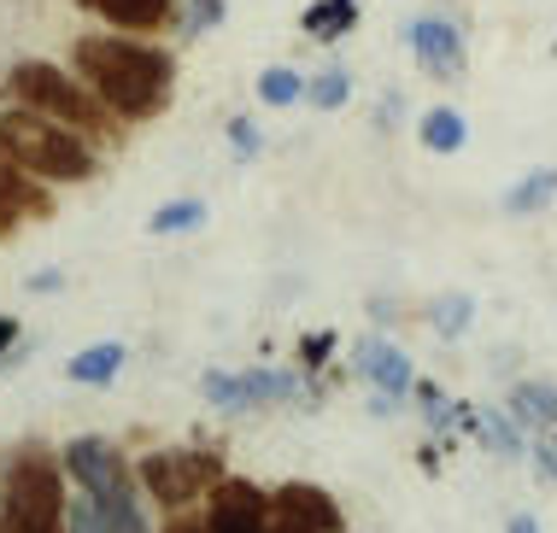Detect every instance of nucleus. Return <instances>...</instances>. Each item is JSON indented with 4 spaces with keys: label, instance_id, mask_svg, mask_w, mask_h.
<instances>
[{
    "label": "nucleus",
    "instance_id": "1",
    "mask_svg": "<svg viewBox=\"0 0 557 533\" xmlns=\"http://www.w3.org/2000/svg\"><path fill=\"white\" fill-rule=\"evenodd\" d=\"M71 71L112 106L124 124H153L176 100V59L124 29H100L71 48Z\"/></svg>",
    "mask_w": 557,
    "mask_h": 533
},
{
    "label": "nucleus",
    "instance_id": "2",
    "mask_svg": "<svg viewBox=\"0 0 557 533\" xmlns=\"http://www.w3.org/2000/svg\"><path fill=\"white\" fill-rule=\"evenodd\" d=\"M0 100L29 106V112L53 117V124H71L77 135H88V141H107L112 117H117L77 71L65 76V65H48V59H18V65L7 71V83H0Z\"/></svg>",
    "mask_w": 557,
    "mask_h": 533
},
{
    "label": "nucleus",
    "instance_id": "3",
    "mask_svg": "<svg viewBox=\"0 0 557 533\" xmlns=\"http://www.w3.org/2000/svg\"><path fill=\"white\" fill-rule=\"evenodd\" d=\"M0 147L24 164L36 182H88L100 171V152L71 124L29 112V106H0Z\"/></svg>",
    "mask_w": 557,
    "mask_h": 533
},
{
    "label": "nucleus",
    "instance_id": "4",
    "mask_svg": "<svg viewBox=\"0 0 557 533\" xmlns=\"http://www.w3.org/2000/svg\"><path fill=\"white\" fill-rule=\"evenodd\" d=\"M65 475L41 446H12L0 463V533H65Z\"/></svg>",
    "mask_w": 557,
    "mask_h": 533
},
{
    "label": "nucleus",
    "instance_id": "5",
    "mask_svg": "<svg viewBox=\"0 0 557 533\" xmlns=\"http://www.w3.org/2000/svg\"><path fill=\"white\" fill-rule=\"evenodd\" d=\"M141 486L159 498L164 510H183V505H194V498H206V493H218V486H223V457L200 451V446L153 451L141 463Z\"/></svg>",
    "mask_w": 557,
    "mask_h": 533
},
{
    "label": "nucleus",
    "instance_id": "6",
    "mask_svg": "<svg viewBox=\"0 0 557 533\" xmlns=\"http://www.w3.org/2000/svg\"><path fill=\"white\" fill-rule=\"evenodd\" d=\"M405 48L423 65V76L434 83H458L470 71V41H463V24L458 18H441V12H423V18L405 24Z\"/></svg>",
    "mask_w": 557,
    "mask_h": 533
},
{
    "label": "nucleus",
    "instance_id": "7",
    "mask_svg": "<svg viewBox=\"0 0 557 533\" xmlns=\"http://www.w3.org/2000/svg\"><path fill=\"white\" fill-rule=\"evenodd\" d=\"M270 533H346V516L323 486L288 481L270 493Z\"/></svg>",
    "mask_w": 557,
    "mask_h": 533
},
{
    "label": "nucleus",
    "instance_id": "8",
    "mask_svg": "<svg viewBox=\"0 0 557 533\" xmlns=\"http://www.w3.org/2000/svg\"><path fill=\"white\" fill-rule=\"evenodd\" d=\"M200 387H206V399H212L218 410H252V405L294 399V393H299V375H288V370H240V375L212 370Z\"/></svg>",
    "mask_w": 557,
    "mask_h": 533
},
{
    "label": "nucleus",
    "instance_id": "9",
    "mask_svg": "<svg viewBox=\"0 0 557 533\" xmlns=\"http://www.w3.org/2000/svg\"><path fill=\"white\" fill-rule=\"evenodd\" d=\"M65 475L83 486V493H100V498H112V493H129V463L117 457L112 439H71L65 446Z\"/></svg>",
    "mask_w": 557,
    "mask_h": 533
},
{
    "label": "nucleus",
    "instance_id": "10",
    "mask_svg": "<svg viewBox=\"0 0 557 533\" xmlns=\"http://www.w3.org/2000/svg\"><path fill=\"white\" fill-rule=\"evenodd\" d=\"M212 533H270V498L259 493L252 481H230L212 493Z\"/></svg>",
    "mask_w": 557,
    "mask_h": 533
},
{
    "label": "nucleus",
    "instance_id": "11",
    "mask_svg": "<svg viewBox=\"0 0 557 533\" xmlns=\"http://www.w3.org/2000/svg\"><path fill=\"white\" fill-rule=\"evenodd\" d=\"M65 533H153V528H147V516H141V505H135V493H112V498L88 493L83 505H71Z\"/></svg>",
    "mask_w": 557,
    "mask_h": 533
},
{
    "label": "nucleus",
    "instance_id": "12",
    "mask_svg": "<svg viewBox=\"0 0 557 533\" xmlns=\"http://www.w3.org/2000/svg\"><path fill=\"white\" fill-rule=\"evenodd\" d=\"M48 211H53L48 182H36L7 147H0V228L18 223V218H48Z\"/></svg>",
    "mask_w": 557,
    "mask_h": 533
},
{
    "label": "nucleus",
    "instance_id": "13",
    "mask_svg": "<svg viewBox=\"0 0 557 533\" xmlns=\"http://www.w3.org/2000/svg\"><path fill=\"white\" fill-rule=\"evenodd\" d=\"M352 363H358V375H364L375 393H387V399H405V393H417V370H411V358H405L394 340H364Z\"/></svg>",
    "mask_w": 557,
    "mask_h": 533
},
{
    "label": "nucleus",
    "instance_id": "14",
    "mask_svg": "<svg viewBox=\"0 0 557 533\" xmlns=\"http://www.w3.org/2000/svg\"><path fill=\"white\" fill-rule=\"evenodd\" d=\"M107 29H164L176 24V0H83Z\"/></svg>",
    "mask_w": 557,
    "mask_h": 533
},
{
    "label": "nucleus",
    "instance_id": "15",
    "mask_svg": "<svg viewBox=\"0 0 557 533\" xmlns=\"http://www.w3.org/2000/svg\"><path fill=\"white\" fill-rule=\"evenodd\" d=\"M417 141L429 152H441V159H451V152L470 147V124H463L458 106H429V112L417 117Z\"/></svg>",
    "mask_w": 557,
    "mask_h": 533
},
{
    "label": "nucleus",
    "instance_id": "16",
    "mask_svg": "<svg viewBox=\"0 0 557 533\" xmlns=\"http://www.w3.org/2000/svg\"><path fill=\"white\" fill-rule=\"evenodd\" d=\"M358 12H364V0H311V7L299 12V29H306L311 41H341L358 29Z\"/></svg>",
    "mask_w": 557,
    "mask_h": 533
},
{
    "label": "nucleus",
    "instance_id": "17",
    "mask_svg": "<svg viewBox=\"0 0 557 533\" xmlns=\"http://www.w3.org/2000/svg\"><path fill=\"white\" fill-rule=\"evenodd\" d=\"M552 200H557V164H534L529 176H517L505 188V211H510V218H540Z\"/></svg>",
    "mask_w": 557,
    "mask_h": 533
},
{
    "label": "nucleus",
    "instance_id": "18",
    "mask_svg": "<svg viewBox=\"0 0 557 533\" xmlns=\"http://www.w3.org/2000/svg\"><path fill=\"white\" fill-rule=\"evenodd\" d=\"M510 417H517L522 429H534V434H552L557 429V387H546V381L510 387Z\"/></svg>",
    "mask_w": 557,
    "mask_h": 533
},
{
    "label": "nucleus",
    "instance_id": "19",
    "mask_svg": "<svg viewBox=\"0 0 557 533\" xmlns=\"http://www.w3.org/2000/svg\"><path fill=\"white\" fill-rule=\"evenodd\" d=\"M117 370H124V346L107 340V346H88V352H77L65 363L71 381H83V387H100V381H112Z\"/></svg>",
    "mask_w": 557,
    "mask_h": 533
},
{
    "label": "nucleus",
    "instance_id": "20",
    "mask_svg": "<svg viewBox=\"0 0 557 533\" xmlns=\"http://www.w3.org/2000/svg\"><path fill=\"white\" fill-rule=\"evenodd\" d=\"M346 100H352V71H346V65H323L318 76H311L306 106H318V112H341Z\"/></svg>",
    "mask_w": 557,
    "mask_h": 533
},
{
    "label": "nucleus",
    "instance_id": "21",
    "mask_svg": "<svg viewBox=\"0 0 557 533\" xmlns=\"http://www.w3.org/2000/svg\"><path fill=\"white\" fill-rule=\"evenodd\" d=\"M306 88H311V76H299L294 65H270L259 76V100L276 106V112H282V106H299V100H306Z\"/></svg>",
    "mask_w": 557,
    "mask_h": 533
},
{
    "label": "nucleus",
    "instance_id": "22",
    "mask_svg": "<svg viewBox=\"0 0 557 533\" xmlns=\"http://www.w3.org/2000/svg\"><path fill=\"white\" fill-rule=\"evenodd\" d=\"M429 323H434V334L458 340V334L475 323V299L470 294H441V299H434V311H429Z\"/></svg>",
    "mask_w": 557,
    "mask_h": 533
},
{
    "label": "nucleus",
    "instance_id": "23",
    "mask_svg": "<svg viewBox=\"0 0 557 533\" xmlns=\"http://www.w3.org/2000/svg\"><path fill=\"white\" fill-rule=\"evenodd\" d=\"M200 223H206V206L200 200H171V206H159L153 218H147L153 235H188V228H200Z\"/></svg>",
    "mask_w": 557,
    "mask_h": 533
},
{
    "label": "nucleus",
    "instance_id": "24",
    "mask_svg": "<svg viewBox=\"0 0 557 533\" xmlns=\"http://www.w3.org/2000/svg\"><path fill=\"white\" fill-rule=\"evenodd\" d=\"M481 439H487L499 457H522V422L517 417H499V410H487V417H475Z\"/></svg>",
    "mask_w": 557,
    "mask_h": 533
},
{
    "label": "nucleus",
    "instance_id": "25",
    "mask_svg": "<svg viewBox=\"0 0 557 533\" xmlns=\"http://www.w3.org/2000/svg\"><path fill=\"white\" fill-rule=\"evenodd\" d=\"M230 147H235V159H252V152L264 147V135L247 124V117H230Z\"/></svg>",
    "mask_w": 557,
    "mask_h": 533
},
{
    "label": "nucleus",
    "instance_id": "26",
    "mask_svg": "<svg viewBox=\"0 0 557 533\" xmlns=\"http://www.w3.org/2000/svg\"><path fill=\"white\" fill-rule=\"evenodd\" d=\"M299 352H306L311 370H318V363H323L329 352H335V334H306V346H299Z\"/></svg>",
    "mask_w": 557,
    "mask_h": 533
},
{
    "label": "nucleus",
    "instance_id": "27",
    "mask_svg": "<svg viewBox=\"0 0 557 533\" xmlns=\"http://www.w3.org/2000/svg\"><path fill=\"white\" fill-rule=\"evenodd\" d=\"M164 533H212V522H194V516H176Z\"/></svg>",
    "mask_w": 557,
    "mask_h": 533
},
{
    "label": "nucleus",
    "instance_id": "28",
    "mask_svg": "<svg viewBox=\"0 0 557 533\" xmlns=\"http://www.w3.org/2000/svg\"><path fill=\"white\" fill-rule=\"evenodd\" d=\"M505 533H540V522H534V516H510Z\"/></svg>",
    "mask_w": 557,
    "mask_h": 533
},
{
    "label": "nucleus",
    "instance_id": "29",
    "mask_svg": "<svg viewBox=\"0 0 557 533\" xmlns=\"http://www.w3.org/2000/svg\"><path fill=\"white\" fill-rule=\"evenodd\" d=\"M12 340H18V323H12V317H0V352H7Z\"/></svg>",
    "mask_w": 557,
    "mask_h": 533
}]
</instances>
